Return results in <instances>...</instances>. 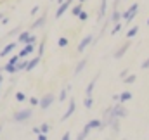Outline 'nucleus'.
<instances>
[{"instance_id":"f257e3e1","label":"nucleus","mask_w":149,"mask_h":140,"mask_svg":"<svg viewBox=\"0 0 149 140\" xmlns=\"http://www.w3.org/2000/svg\"><path fill=\"white\" fill-rule=\"evenodd\" d=\"M108 116H109V119H111V118H118V119H120V118H125V116H127V111H125V107H123V105H114V107H111V109H109V111H108Z\"/></svg>"},{"instance_id":"f03ea898","label":"nucleus","mask_w":149,"mask_h":140,"mask_svg":"<svg viewBox=\"0 0 149 140\" xmlns=\"http://www.w3.org/2000/svg\"><path fill=\"white\" fill-rule=\"evenodd\" d=\"M30 116H31V111H30V109H24V111H17V112L12 116V119H14L16 123H23V121L30 119Z\"/></svg>"},{"instance_id":"7ed1b4c3","label":"nucleus","mask_w":149,"mask_h":140,"mask_svg":"<svg viewBox=\"0 0 149 140\" xmlns=\"http://www.w3.org/2000/svg\"><path fill=\"white\" fill-rule=\"evenodd\" d=\"M137 10H139V5H137V3H134V5H132V7H130V9H128V10H127L125 14H123V19L130 23V21H132V19L135 17V14H137Z\"/></svg>"},{"instance_id":"20e7f679","label":"nucleus","mask_w":149,"mask_h":140,"mask_svg":"<svg viewBox=\"0 0 149 140\" xmlns=\"http://www.w3.org/2000/svg\"><path fill=\"white\" fill-rule=\"evenodd\" d=\"M52 102H54V95H52V94L43 95V97L40 99V109H47V107H50Z\"/></svg>"},{"instance_id":"39448f33","label":"nucleus","mask_w":149,"mask_h":140,"mask_svg":"<svg viewBox=\"0 0 149 140\" xmlns=\"http://www.w3.org/2000/svg\"><path fill=\"white\" fill-rule=\"evenodd\" d=\"M73 2H74V0H66V2H63V3L59 5V9L56 10V17H63V16H64V12L70 9V5H71Z\"/></svg>"},{"instance_id":"423d86ee","label":"nucleus","mask_w":149,"mask_h":140,"mask_svg":"<svg viewBox=\"0 0 149 140\" xmlns=\"http://www.w3.org/2000/svg\"><path fill=\"white\" fill-rule=\"evenodd\" d=\"M33 50H35V43H33V42H30V43H26V47L19 52V57H21V59H24V57H26L28 54H31Z\"/></svg>"},{"instance_id":"0eeeda50","label":"nucleus","mask_w":149,"mask_h":140,"mask_svg":"<svg viewBox=\"0 0 149 140\" xmlns=\"http://www.w3.org/2000/svg\"><path fill=\"white\" fill-rule=\"evenodd\" d=\"M16 45H17L16 42H12V43H9V45H5V47L2 49V52H0V57H5V55H9V54H10V52H12V50L16 49Z\"/></svg>"},{"instance_id":"6e6552de","label":"nucleus","mask_w":149,"mask_h":140,"mask_svg":"<svg viewBox=\"0 0 149 140\" xmlns=\"http://www.w3.org/2000/svg\"><path fill=\"white\" fill-rule=\"evenodd\" d=\"M74 109H76V104H74V100L71 99V100H70V105H68V111L64 112V116H63V119H68V118H70V116H71V114L74 112Z\"/></svg>"},{"instance_id":"1a4fd4ad","label":"nucleus","mask_w":149,"mask_h":140,"mask_svg":"<svg viewBox=\"0 0 149 140\" xmlns=\"http://www.w3.org/2000/svg\"><path fill=\"white\" fill-rule=\"evenodd\" d=\"M90 42H92V36H90V35L85 36V38L81 40V43L78 45V52H83V50L87 49V45H90Z\"/></svg>"},{"instance_id":"9d476101","label":"nucleus","mask_w":149,"mask_h":140,"mask_svg":"<svg viewBox=\"0 0 149 140\" xmlns=\"http://www.w3.org/2000/svg\"><path fill=\"white\" fill-rule=\"evenodd\" d=\"M128 47H130V43H125V45H121V47H120V49L116 50V54H114V57H116V59H120V57H123V54H125V52L128 50Z\"/></svg>"},{"instance_id":"9b49d317","label":"nucleus","mask_w":149,"mask_h":140,"mask_svg":"<svg viewBox=\"0 0 149 140\" xmlns=\"http://www.w3.org/2000/svg\"><path fill=\"white\" fill-rule=\"evenodd\" d=\"M87 125H88V128H90V130H95V128H102V121H101V119H92V121H88Z\"/></svg>"},{"instance_id":"f8f14e48","label":"nucleus","mask_w":149,"mask_h":140,"mask_svg":"<svg viewBox=\"0 0 149 140\" xmlns=\"http://www.w3.org/2000/svg\"><path fill=\"white\" fill-rule=\"evenodd\" d=\"M30 31H23V33H19V38H17V42L19 43H28V40H30Z\"/></svg>"},{"instance_id":"ddd939ff","label":"nucleus","mask_w":149,"mask_h":140,"mask_svg":"<svg viewBox=\"0 0 149 140\" xmlns=\"http://www.w3.org/2000/svg\"><path fill=\"white\" fill-rule=\"evenodd\" d=\"M38 62H40V55H37L35 59H31L30 62H28V68H26V71H31V69H35L38 66Z\"/></svg>"},{"instance_id":"4468645a","label":"nucleus","mask_w":149,"mask_h":140,"mask_svg":"<svg viewBox=\"0 0 149 140\" xmlns=\"http://www.w3.org/2000/svg\"><path fill=\"white\" fill-rule=\"evenodd\" d=\"M87 66V59H81L78 64H76V69H74V74H80L81 71H83V68Z\"/></svg>"},{"instance_id":"2eb2a0df","label":"nucleus","mask_w":149,"mask_h":140,"mask_svg":"<svg viewBox=\"0 0 149 140\" xmlns=\"http://www.w3.org/2000/svg\"><path fill=\"white\" fill-rule=\"evenodd\" d=\"M95 81H97V76H95V78H94V80H92V81L88 83V87H87V95H88V97H92V92H94V87H95Z\"/></svg>"},{"instance_id":"dca6fc26","label":"nucleus","mask_w":149,"mask_h":140,"mask_svg":"<svg viewBox=\"0 0 149 140\" xmlns=\"http://www.w3.org/2000/svg\"><path fill=\"white\" fill-rule=\"evenodd\" d=\"M88 132H90V128H88V125H85V128L81 130V133L78 135V139L76 140H85L87 139V135H88Z\"/></svg>"},{"instance_id":"f3484780","label":"nucleus","mask_w":149,"mask_h":140,"mask_svg":"<svg viewBox=\"0 0 149 140\" xmlns=\"http://www.w3.org/2000/svg\"><path fill=\"white\" fill-rule=\"evenodd\" d=\"M81 5H83V3L78 2V5H74L73 9H71V14H73V16H80V14H81Z\"/></svg>"},{"instance_id":"a211bd4d","label":"nucleus","mask_w":149,"mask_h":140,"mask_svg":"<svg viewBox=\"0 0 149 140\" xmlns=\"http://www.w3.org/2000/svg\"><path fill=\"white\" fill-rule=\"evenodd\" d=\"M130 99H132V94H130V92L120 94V102H127V100H130Z\"/></svg>"},{"instance_id":"6ab92c4d","label":"nucleus","mask_w":149,"mask_h":140,"mask_svg":"<svg viewBox=\"0 0 149 140\" xmlns=\"http://www.w3.org/2000/svg\"><path fill=\"white\" fill-rule=\"evenodd\" d=\"M28 62H30V61H21V62H17V64H16L17 71H26V68H28Z\"/></svg>"},{"instance_id":"aec40b11","label":"nucleus","mask_w":149,"mask_h":140,"mask_svg":"<svg viewBox=\"0 0 149 140\" xmlns=\"http://www.w3.org/2000/svg\"><path fill=\"white\" fill-rule=\"evenodd\" d=\"M106 16V0H102V3H101V9H99V19H102Z\"/></svg>"},{"instance_id":"412c9836","label":"nucleus","mask_w":149,"mask_h":140,"mask_svg":"<svg viewBox=\"0 0 149 140\" xmlns=\"http://www.w3.org/2000/svg\"><path fill=\"white\" fill-rule=\"evenodd\" d=\"M43 23H45V16H42V17H40L38 21H35V23H33V26H31V30H37V28H40V26H42Z\"/></svg>"},{"instance_id":"4be33fe9","label":"nucleus","mask_w":149,"mask_h":140,"mask_svg":"<svg viewBox=\"0 0 149 140\" xmlns=\"http://www.w3.org/2000/svg\"><path fill=\"white\" fill-rule=\"evenodd\" d=\"M137 33H139V26H134L132 30H128V33H127V36H128V38H132V36H135Z\"/></svg>"},{"instance_id":"5701e85b","label":"nucleus","mask_w":149,"mask_h":140,"mask_svg":"<svg viewBox=\"0 0 149 140\" xmlns=\"http://www.w3.org/2000/svg\"><path fill=\"white\" fill-rule=\"evenodd\" d=\"M92 104H94L92 97H88V95H87V97H85V100H83V105H85L87 109H90V107H92Z\"/></svg>"},{"instance_id":"b1692460","label":"nucleus","mask_w":149,"mask_h":140,"mask_svg":"<svg viewBox=\"0 0 149 140\" xmlns=\"http://www.w3.org/2000/svg\"><path fill=\"white\" fill-rule=\"evenodd\" d=\"M135 78H137L135 74H130V76H127V78L123 80V83H125V85H130V83H134V81H135Z\"/></svg>"},{"instance_id":"393cba45","label":"nucleus","mask_w":149,"mask_h":140,"mask_svg":"<svg viewBox=\"0 0 149 140\" xmlns=\"http://www.w3.org/2000/svg\"><path fill=\"white\" fill-rule=\"evenodd\" d=\"M5 71L12 74V73H16V71H17V68H16V66H12V64H5Z\"/></svg>"},{"instance_id":"a878e982","label":"nucleus","mask_w":149,"mask_h":140,"mask_svg":"<svg viewBox=\"0 0 149 140\" xmlns=\"http://www.w3.org/2000/svg\"><path fill=\"white\" fill-rule=\"evenodd\" d=\"M120 17H121V14H120V12L114 9V12H113V17H111V19L114 21V23H118V21H120Z\"/></svg>"},{"instance_id":"bb28decb","label":"nucleus","mask_w":149,"mask_h":140,"mask_svg":"<svg viewBox=\"0 0 149 140\" xmlns=\"http://www.w3.org/2000/svg\"><path fill=\"white\" fill-rule=\"evenodd\" d=\"M24 99H26V97H24L23 92H17V94H16V100H17V102H23Z\"/></svg>"},{"instance_id":"cd10ccee","label":"nucleus","mask_w":149,"mask_h":140,"mask_svg":"<svg viewBox=\"0 0 149 140\" xmlns=\"http://www.w3.org/2000/svg\"><path fill=\"white\" fill-rule=\"evenodd\" d=\"M57 43H59V47H66V45H68V38H64V36H63V38H59V42H57Z\"/></svg>"},{"instance_id":"c85d7f7f","label":"nucleus","mask_w":149,"mask_h":140,"mask_svg":"<svg viewBox=\"0 0 149 140\" xmlns=\"http://www.w3.org/2000/svg\"><path fill=\"white\" fill-rule=\"evenodd\" d=\"M40 130H42V133H49V130H50V126H49L47 123H43V125L40 126Z\"/></svg>"},{"instance_id":"c756f323","label":"nucleus","mask_w":149,"mask_h":140,"mask_svg":"<svg viewBox=\"0 0 149 140\" xmlns=\"http://www.w3.org/2000/svg\"><path fill=\"white\" fill-rule=\"evenodd\" d=\"M120 30H121V23H116V24H114V28H113V35H116V33H118V31H120Z\"/></svg>"},{"instance_id":"7c9ffc66","label":"nucleus","mask_w":149,"mask_h":140,"mask_svg":"<svg viewBox=\"0 0 149 140\" xmlns=\"http://www.w3.org/2000/svg\"><path fill=\"white\" fill-rule=\"evenodd\" d=\"M66 95H68V90L64 88V90L61 92V95H59V100H61V102H63V100H66Z\"/></svg>"},{"instance_id":"2f4dec72","label":"nucleus","mask_w":149,"mask_h":140,"mask_svg":"<svg viewBox=\"0 0 149 140\" xmlns=\"http://www.w3.org/2000/svg\"><path fill=\"white\" fill-rule=\"evenodd\" d=\"M30 104H31V105H40V99H37V97H31V99H30Z\"/></svg>"},{"instance_id":"473e14b6","label":"nucleus","mask_w":149,"mask_h":140,"mask_svg":"<svg viewBox=\"0 0 149 140\" xmlns=\"http://www.w3.org/2000/svg\"><path fill=\"white\" fill-rule=\"evenodd\" d=\"M78 17H80V21H87V17H88V14H87L85 10H81V14H80Z\"/></svg>"},{"instance_id":"72a5a7b5","label":"nucleus","mask_w":149,"mask_h":140,"mask_svg":"<svg viewBox=\"0 0 149 140\" xmlns=\"http://www.w3.org/2000/svg\"><path fill=\"white\" fill-rule=\"evenodd\" d=\"M43 45H45V40H42V43H40V47H38V55L42 57V54H43Z\"/></svg>"},{"instance_id":"f704fd0d","label":"nucleus","mask_w":149,"mask_h":140,"mask_svg":"<svg viewBox=\"0 0 149 140\" xmlns=\"http://www.w3.org/2000/svg\"><path fill=\"white\" fill-rule=\"evenodd\" d=\"M61 140H71V133H70V132H66V133L63 135V139H61Z\"/></svg>"},{"instance_id":"c9c22d12","label":"nucleus","mask_w":149,"mask_h":140,"mask_svg":"<svg viewBox=\"0 0 149 140\" xmlns=\"http://www.w3.org/2000/svg\"><path fill=\"white\" fill-rule=\"evenodd\" d=\"M142 69H149V59H146V61L142 62Z\"/></svg>"},{"instance_id":"e433bc0d","label":"nucleus","mask_w":149,"mask_h":140,"mask_svg":"<svg viewBox=\"0 0 149 140\" xmlns=\"http://www.w3.org/2000/svg\"><path fill=\"white\" fill-rule=\"evenodd\" d=\"M38 140H47V133H38Z\"/></svg>"},{"instance_id":"4c0bfd02","label":"nucleus","mask_w":149,"mask_h":140,"mask_svg":"<svg viewBox=\"0 0 149 140\" xmlns=\"http://www.w3.org/2000/svg\"><path fill=\"white\" fill-rule=\"evenodd\" d=\"M33 132H35V133H37V135H38V133H42V130H40V128H38V126H35V128H33Z\"/></svg>"},{"instance_id":"58836bf2","label":"nucleus","mask_w":149,"mask_h":140,"mask_svg":"<svg viewBox=\"0 0 149 140\" xmlns=\"http://www.w3.org/2000/svg\"><path fill=\"white\" fill-rule=\"evenodd\" d=\"M2 81H3V78H2V73H0V85H2Z\"/></svg>"},{"instance_id":"ea45409f","label":"nucleus","mask_w":149,"mask_h":140,"mask_svg":"<svg viewBox=\"0 0 149 140\" xmlns=\"http://www.w3.org/2000/svg\"><path fill=\"white\" fill-rule=\"evenodd\" d=\"M2 19H3V14H0V21H2Z\"/></svg>"},{"instance_id":"a19ab883","label":"nucleus","mask_w":149,"mask_h":140,"mask_svg":"<svg viewBox=\"0 0 149 140\" xmlns=\"http://www.w3.org/2000/svg\"><path fill=\"white\" fill-rule=\"evenodd\" d=\"M63 2H66V0H59V3H63Z\"/></svg>"},{"instance_id":"79ce46f5","label":"nucleus","mask_w":149,"mask_h":140,"mask_svg":"<svg viewBox=\"0 0 149 140\" xmlns=\"http://www.w3.org/2000/svg\"><path fill=\"white\" fill-rule=\"evenodd\" d=\"M0 132H2V125H0Z\"/></svg>"},{"instance_id":"37998d69","label":"nucleus","mask_w":149,"mask_h":140,"mask_svg":"<svg viewBox=\"0 0 149 140\" xmlns=\"http://www.w3.org/2000/svg\"><path fill=\"white\" fill-rule=\"evenodd\" d=\"M148 24H149V19H148Z\"/></svg>"}]
</instances>
